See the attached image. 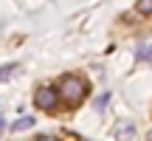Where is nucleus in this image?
Segmentation results:
<instances>
[{
  "label": "nucleus",
  "mask_w": 152,
  "mask_h": 141,
  "mask_svg": "<svg viewBox=\"0 0 152 141\" xmlns=\"http://www.w3.org/2000/svg\"><path fill=\"white\" fill-rule=\"evenodd\" d=\"M147 141H152V133H149V136H147Z\"/></svg>",
  "instance_id": "9d476101"
},
{
  "label": "nucleus",
  "mask_w": 152,
  "mask_h": 141,
  "mask_svg": "<svg viewBox=\"0 0 152 141\" xmlns=\"http://www.w3.org/2000/svg\"><path fill=\"white\" fill-rule=\"evenodd\" d=\"M138 57H152V45H138Z\"/></svg>",
  "instance_id": "423d86ee"
},
{
  "label": "nucleus",
  "mask_w": 152,
  "mask_h": 141,
  "mask_svg": "<svg viewBox=\"0 0 152 141\" xmlns=\"http://www.w3.org/2000/svg\"><path fill=\"white\" fill-rule=\"evenodd\" d=\"M87 90H90V85H87V79L79 76V73H65L59 79V85H56L59 102L65 104V107H79L82 99L87 96Z\"/></svg>",
  "instance_id": "f257e3e1"
},
{
  "label": "nucleus",
  "mask_w": 152,
  "mask_h": 141,
  "mask_svg": "<svg viewBox=\"0 0 152 141\" xmlns=\"http://www.w3.org/2000/svg\"><path fill=\"white\" fill-rule=\"evenodd\" d=\"M34 104H37L39 110H54L56 104H59V93H56V87L51 85H42L34 90Z\"/></svg>",
  "instance_id": "f03ea898"
},
{
  "label": "nucleus",
  "mask_w": 152,
  "mask_h": 141,
  "mask_svg": "<svg viewBox=\"0 0 152 141\" xmlns=\"http://www.w3.org/2000/svg\"><path fill=\"white\" fill-rule=\"evenodd\" d=\"M132 133H135V127H132L130 121H118V124H115V138H130Z\"/></svg>",
  "instance_id": "7ed1b4c3"
},
{
  "label": "nucleus",
  "mask_w": 152,
  "mask_h": 141,
  "mask_svg": "<svg viewBox=\"0 0 152 141\" xmlns=\"http://www.w3.org/2000/svg\"><path fill=\"white\" fill-rule=\"evenodd\" d=\"M11 70H14V65H3V68H0V82H3V79H6V76H9V73H11Z\"/></svg>",
  "instance_id": "0eeeda50"
},
{
  "label": "nucleus",
  "mask_w": 152,
  "mask_h": 141,
  "mask_svg": "<svg viewBox=\"0 0 152 141\" xmlns=\"http://www.w3.org/2000/svg\"><path fill=\"white\" fill-rule=\"evenodd\" d=\"M37 141H59L56 136H37Z\"/></svg>",
  "instance_id": "6e6552de"
},
{
  "label": "nucleus",
  "mask_w": 152,
  "mask_h": 141,
  "mask_svg": "<svg viewBox=\"0 0 152 141\" xmlns=\"http://www.w3.org/2000/svg\"><path fill=\"white\" fill-rule=\"evenodd\" d=\"M28 127H34V119H28V116H23V119H17L14 124H11V130H28Z\"/></svg>",
  "instance_id": "20e7f679"
},
{
  "label": "nucleus",
  "mask_w": 152,
  "mask_h": 141,
  "mask_svg": "<svg viewBox=\"0 0 152 141\" xmlns=\"http://www.w3.org/2000/svg\"><path fill=\"white\" fill-rule=\"evenodd\" d=\"M135 11L138 14H152V0H135Z\"/></svg>",
  "instance_id": "39448f33"
},
{
  "label": "nucleus",
  "mask_w": 152,
  "mask_h": 141,
  "mask_svg": "<svg viewBox=\"0 0 152 141\" xmlns=\"http://www.w3.org/2000/svg\"><path fill=\"white\" fill-rule=\"evenodd\" d=\"M0 133H3V116H0Z\"/></svg>",
  "instance_id": "1a4fd4ad"
}]
</instances>
